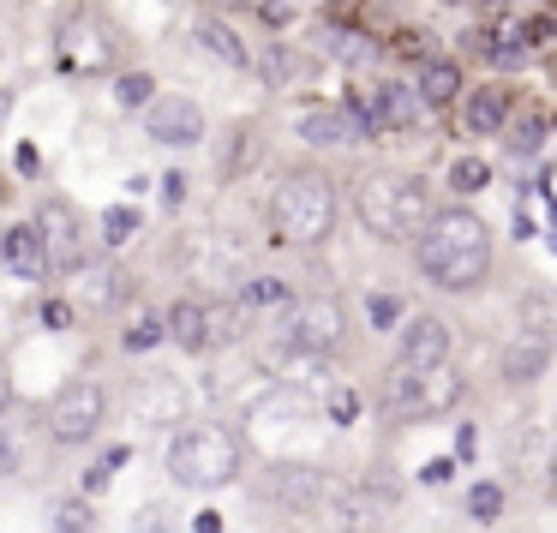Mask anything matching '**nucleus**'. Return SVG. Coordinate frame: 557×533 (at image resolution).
<instances>
[{"label": "nucleus", "mask_w": 557, "mask_h": 533, "mask_svg": "<svg viewBox=\"0 0 557 533\" xmlns=\"http://www.w3.org/2000/svg\"><path fill=\"white\" fill-rule=\"evenodd\" d=\"M486 264H492V234H486L480 216H468V210L426 216V228H420V270H426V282L456 294V288H474L486 276Z\"/></svg>", "instance_id": "1"}, {"label": "nucleus", "mask_w": 557, "mask_h": 533, "mask_svg": "<svg viewBox=\"0 0 557 533\" xmlns=\"http://www.w3.org/2000/svg\"><path fill=\"white\" fill-rule=\"evenodd\" d=\"M270 228L294 246H318L336 228V192L324 174H288L270 198Z\"/></svg>", "instance_id": "2"}, {"label": "nucleus", "mask_w": 557, "mask_h": 533, "mask_svg": "<svg viewBox=\"0 0 557 533\" xmlns=\"http://www.w3.org/2000/svg\"><path fill=\"white\" fill-rule=\"evenodd\" d=\"M354 204H360V222H366L378 240H408V234H420L426 216H432L426 186L408 180V174H372Z\"/></svg>", "instance_id": "3"}, {"label": "nucleus", "mask_w": 557, "mask_h": 533, "mask_svg": "<svg viewBox=\"0 0 557 533\" xmlns=\"http://www.w3.org/2000/svg\"><path fill=\"white\" fill-rule=\"evenodd\" d=\"M168 474H174V486H186V492H216V486H228V480L240 474V444H234V432H222V426H186V432L174 438V450H168Z\"/></svg>", "instance_id": "4"}, {"label": "nucleus", "mask_w": 557, "mask_h": 533, "mask_svg": "<svg viewBox=\"0 0 557 533\" xmlns=\"http://www.w3.org/2000/svg\"><path fill=\"white\" fill-rule=\"evenodd\" d=\"M456 402H462V378L450 372V360H444V366H426V372L396 366V378H390V408H396V414H408V420L450 414Z\"/></svg>", "instance_id": "5"}, {"label": "nucleus", "mask_w": 557, "mask_h": 533, "mask_svg": "<svg viewBox=\"0 0 557 533\" xmlns=\"http://www.w3.org/2000/svg\"><path fill=\"white\" fill-rule=\"evenodd\" d=\"M114 60V30L96 12H66L60 18V66L66 72H102Z\"/></svg>", "instance_id": "6"}, {"label": "nucleus", "mask_w": 557, "mask_h": 533, "mask_svg": "<svg viewBox=\"0 0 557 533\" xmlns=\"http://www.w3.org/2000/svg\"><path fill=\"white\" fill-rule=\"evenodd\" d=\"M102 420H108V396H102L96 384H66V390L54 396V408H48V432H54L60 444L96 438Z\"/></svg>", "instance_id": "7"}, {"label": "nucleus", "mask_w": 557, "mask_h": 533, "mask_svg": "<svg viewBox=\"0 0 557 533\" xmlns=\"http://www.w3.org/2000/svg\"><path fill=\"white\" fill-rule=\"evenodd\" d=\"M342 342V306L336 300H300L294 306V318H288V348L294 354H306V360H318V354H330Z\"/></svg>", "instance_id": "8"}, {"label": "nucleus", "mask_w": 557, "mask_h": 533, "mask_svg": "<svg viewBox=\"0 0 557 533\" xmlns=\"http://www.w3.org/2000/svg\"><path fill=\"white\" fill-rule=\"evenodd\" d=\"M144 108H150V114H144V132H150L156 144L186 150V144L204 138V108H198V102H186V96H150Z\"/></svg>", "instance_id": "9"}, {"label": "nucleus", "mask_w": 557, "mask_h": 533, "mask_svg": "<svg viewBox=\"0 0 557 533\" xmlns=\"http://www.w3.org/2000/svg\"><path fill=\"white\" fill-rule=\"evenodd\" d=\"M36 240H42L48 270H78V264H84V234H78L72 204H48L42 222H36Z\"/></svg>", "instance_id": "10"}, {"label": "nucleus", "mask_w": 557, "mask_h": 533, "mask_svg": "<svg viewBox=\"0 0 557 533\" xmlns=\"http://www.w3.org/2000/svg\"><path fill=\"white\" fill-rule=\"evenodd\" d=\"M444 360H450V324H444V318H414V324L402 330V354H396V366L426 372V366H444Z\"/></svg>", "instance_id": "11"}, {"label": "nucleus", "mask_w": 557, "mask_h": 533, "mask_svg": "<svg viewBox=\"0 0 557 533\" xmlns=\"http://www.w3.org/2000/svg\"><path fill=\"white\" fill-rule=\"evenodd\" d=\"M132 420H138V426H174V420H186L180 384H168V378H138V384H132Z\"/></svg>", "instance_id": "12"}, {"label": "nucleus", "mask_w": 557, "mask_h": 533, "mask_svg": "<svg viewBox=\"0 0 557 533\" xmlns=\"http://www.w3.org/2000/svg\"><path fill=\"white\" fill-rule=\"evenodd\" d=\"M552 354H557L552 330H522V336L504 348V378H510V384H528V378H540V372L552 366Z\"/></svg>", "instance_id": "13"}, {"label": "nucleus", "mask_w": 557, "mask_h": 533, "mask_svg": "<svg viewBox=\"0 0 557 533\" xmlns=\"http://www.w3.org/2000/svg\"><path fill=\"white\" fill-rule=\"evenodd\" d=\"M336 516H342V533H384V522H390V492H378V486L342 492Z\"/></svg>", "instance_id": "14"}, {"label": "nucleus", "mask_w": 557, "mask_h": 533, "mask_svg": "<svg viewBox=\"0 0 557 533\" xmlns=\"http://www.w3.org/2000/svg\"><path fill=\"white\" fill-rule=\"evenodd\" d=\"M0 264H6V276H18V282H42V276H48V258H42L36 228H6V240H0Z\"/></svg>", "instance_id": "15"}, {"label": "nucleus", "mask_w": 557, "mask_h": 533, "mask_svg": "<svg viewBox=\"0 0 557 533\" xmlns=\"http://www.w3.org/2000/svg\"><path fill=\"white\" fill-rule=\"evenodd\" d=\"M372 102H378L384 132H414V126H420V114H426V102H420V90H414V84H378V90H372Z\"/></svg>", "instance_id": "16"}, {"label": "nucleus", "mask_w": 557, "mask_h": 533, "mask_svg": "<svg viewBox=\"0 0 557 533\" xmlns=\"http://www.w3.org/2000/svg\"><path fill=\"white\" fill-rule=\"evenodd\" d=\"M504 120H510V90L480 84V90L468 96V132H474V138H492V132H504Z\"/></svg>", "instance_id": "17"}, {"label": "nucleus", "mask_w": 557, "mask_h": 533, "mask_svg": "<svg viewBox=\"0 0 557 533\" xmlns=\"http://www.w3.org/2000/svg\"><path fill=\"white\" fill-rule=\"evenodd\" d=\"M300 138H306V144H318V150H336V144H348V138H354V126H348V114H342V108H306V114H300Z\"/></svg>", "instance_id": "18"}, {"label": "nucleus", "mask_w": 557, "mask_h": 533, "mask_svg": "<svg viewBox=\"0 0 557 533\" xmlns=\"http://www.w3.org/2000/svg\"><path fill=\"white\" fill-rule=\"evenodd\" d=\"M192 36H198V48H204V54H216L222 66H252L246 42H240V36L222 24V18H198V30H192Z\"/></svg>", "instance_id": "19"}, {"label": "nucleus", "mask_w": 557, "mask_h": 533, "mask_svg": "<svg viewBox=\"0 0 557 533\" xmlns=\"http://www.w3.org/2000/svg\"><path fill=\"white\" fill-rule=\"evenodd\" d=\"M414 90H420V102H426V108H444V102H456V90H462V72H456V60H426Z\"/></svg>", "instance_id": "20"}, {"label": "nucleus", "mask_w": 557, "mask_h": 533, "mask_svg": "<svg viewBox=\"0 0 557 533\" xmlns=\"http://www.w3.org/2000/svg\"><path fill=\"white\" fill-rule=\"evenodd\" d=\"M162 330H168L186 354H204V348H210V342H204V306H198V300H174Z\"/></svg>", "instance_id": "21"}, {"label": "nucleus", "mask_w": 557, "mask_h": 533, "mask_svg": "<svg viewBox=\"0 0 557 533\" xmlns=\"http://www.w3.org/2000/svg\"><path fill=\"white\" fill-rule=\"evenodd\" d=\"M246 336V306L240 300H222V306H204V342L210 348H228Z\"/></svg>", "instance_id": "22"}, {"label": "nucleus", "mask_w": 557, "mask_h": 533, "mask_svg": "<svg viewBox=\"0 0 557 533\" xmlns=\"http://www.w3.org/2000/svg\"><path fill=\"white\" fill-rule=\"evenodd\" d=\"M270 492H276L282 504H294V510H306V504H312V498L324 492V480H318L312 468H282V474L270 480Z\"/></svg>", "instance_id": "23"}, {"label": "nucleus", "mask_w": 557, "mask_h": 533, "mask_svg": "<svg viewBox=\"0 0 557 533\" xmlns=\"http://www.w3.org/2000/svg\"><path fill=\"white\" fill-rule=\"evenodd\" d=\"M138 234V210L132 204H108L102 210V246H126Z\"/></svg>", "instance_id": "24"}, {"label": "nucleus", "mask_w": 557, "mask_h": 533, "mask_svg": "<svg viewBox=\"0 0 557 533\" xmlns=\"http://www.w3.org/2000/svg\"><path fill=\"white\" fill-rule=\"evenodd\" d=\"M150 96H156V78H150V72H120V78H114V102H120V108H144Z\"/></svg>", "instance_id": "25"}, {"label": "nucleus", "mask_w": 557, "mask_h": 533, "mask_svg": "<svg viewBox=\"0 0 557 533\" xmlns=\"http://www.w3.org/2000/svg\"><path fill=\"white\" fill-rule=\"evenodd\" d=\"M282 300H288V288H282L276 276H252V282L240 288V306H246V312H258V306H282Z\"/></svg>", "instance_id": "26"}, {"label": "nucleus", "mask_w": 557, "mask_h": 533, "mask_svg": "<svg viewBox=\"0 0 557 533\" xmlns=\"http://www.w3.org/2000/svg\"><path fill=\"white\" fill-rule=\"evenodd\" d=\"M126 456H132L126 444H114V450H102V456L90 462V474H84V492H102V486H108V480H114V474L126 468Z\"/></svg>", "instance_id": "27"}, {"label": "nucleus", "mask_w": 557, "mask_h": 533, "mask_svg": "<svg viewBox=\"0 0 557 533\" xmlns=\"http://www.w3.org/2000/svg\"><path fill=\"white\" fill-rule=\"evenodd\" d=\"M486 180H492V168H486V162H474V156H462V162L450 168V186H456V192H480Z\"/></svg>", "instance_id": "28"}, {"label": "nucleus", "mask_w": 557, "mask_h": 533, "mask_svg": "<svg viewBox=\"0 0 557 533\" xmlns=\"http://www.w3.org/2000/svg\"><path fill=\"white\" fill-rule=\"evenodd\" d=\"M498 510H504V492L498 486H474L468 492V516L474 522H498Z\"/></svg>", "instance_id": "29"}, {"label": "nucleus", "mask_w": 557, "mask_h": 533, "mask_svg": "<svg viewBox=\"0 0 557 533\" xmlns=\"http://www.w3.org/2000/svg\"><path fill=\"white\" fill-rule=\"evenodd\" d=\"M366 318H372V330H390V324L402 318V300H396V294H372V300H366Z\"/></svg>", "instance_id": "30"}, {"label": "nucleus", "mask_w": 557, "mask_h": 533, "mask_svg": "<svg viewBox=\"0 0 557 533\" xmlns=\"http://www.w3.org/2000/svg\"><path fill=\"white\" fill-rule=\"evenodd\" d=\"M162 336H168V330H162V318H138V324L126 330V348H132V354H144V348H156Z\"/></svg>", "instance_id": "31"}, {"label": "nucleus", "mask_w": 557, "mask_h": 533, "mask_svg": "<svg viewBox=\"0 0 557 533\" xmlns=\"http://www.w3.org/2000/svg\"><path fill=\"white\" fill-rule=\"evenodd\" d=\"M258 66H264V78H270V84H282V78H288L300 60H294L288 48H264V60H258Z\"/></svg>", "instance_id": "32"}, {"label": "nucleus", "mask_w": 557, "mask_h": 533, "mask_svg": "<svg viewBox=\"0 0 557 533\" xmlns=\"http://www.w3.org/2000/svg\"><path fill=\"white\" fill-rule=\"evenodd\" d=\"M330 420L336 426H354L360 420V396L354 390H330Z\"/></svg>", "instance_id": "33"}, {"label": "nucleus", "mask_w": 557, "mask_h": 533, "mask_svg": "<svg viewBox=\"0 0 557 533\" xmlns=\"http://www.w3.org/2000/svg\"><path fill=\"white\" fill-rule=\"evenodd\" d=\"M54 533H90V510H84V504L54 510Z\"/></svg>", "instance_id": "34"}, {"label": "nucleus", "mask_w": 557, "mask_h": 533, "mask_svg": "<svg viewBox=\"0 0 557 533\" xmlns=\"http://www.w3.org/2000/svg\"><path fill=\"white\" fill-rule=\"evenodd\" d=\"M114 300H126V282H120V270H114V282H90V306H114Z\"/></svg>", "instance_id": "35"}, {"label": "nucleus", "mask_w": 557, "mask_h": 533, "mask_svg": "<svg viewBox=\"0 0 557 533\" xmlns=\"http://www.w3.org/2000/svg\"><path fill=\"white\" fill-rule=\"evenodd\" d=\"M510 150H516V156H534V150H540V126H522V132L510 138Z\"/></svg>", "instance_id": "36"}, {"label": "nucleus", "mask_w": 557, "mask_h": 533, "mask_svg": "<svg viewBox=\"0 0 557 533\" xmlns=\"http://www.w3.org/2000/svg\"><path fill=\"white\" fill-rule=\"evenodd\" d=\"M66 324H72V312H66L60 300H48V306H42V330H66Z\"/></svg>", "instance_id": "37"}, {"label": "nucleus", "mask_w": 557, "mask_h": 533, "mask_svg": "<svg viewBox=\"0 0 557 533\" xmlns=\"http://www.w3.org/2000/svg\"><path fill=\"white\" fill-rule=\"evenodd\" d=\"M450 468H456V462H426V486H444V480H450Z\"/></svg>", "instance_id": "38"}, {"label": "nucleus", "mask_w": 557, "mask_h": 533, "mask_svg": "<svg viewBox=\"0 0 557 533\" xmlns=\"http://www.w3.org/2000/svg\"><path fill=\"white\" fill-rule=\"evenodd\" d=\"M12 468H18V450H12V438L0 432V474H12Z\"/></svg>", "instance_id": "39"}, {"label": "nucleus", "mask_w": 557, "mask_h": 533, "mask_svg": "<svg viewBox=\"0 0 557 533\" xmlns=\"http://www.w3.org/2000/svg\"><path fill=\"white\" fill-rule=\"evenodd\" d=\"M192 533H222V516H198V522H192Z\"/></svg>", "instance_id": "40"}, {"label": "nucleus", "mask_w": 557, "mask_h": 533, "mask_svg": "<svg viewBox=\"0 0 557 533\" xmlns=\"http://www.w3.org/2000/svg\"><path fill=\"white\" fill-rule=\"evenodd\" d=\"M6 402H12V378L0 372V414H6Z\"/></svg>", "instance_id": "41"}, {"label": "nucleus", "mask_w": 557, "mask_h": 533, "mask_svg": "<svg viewBox=\"0 0 557 533\" xmlns=\"http://www.w3.org/2000/svg\"><path fill=\"white\" fill-rule=\"evenodd\" d=\"M6 114H12V96L0 90V132H6Z\"/></svg>", "instance_id": "42"}]
</instances>
